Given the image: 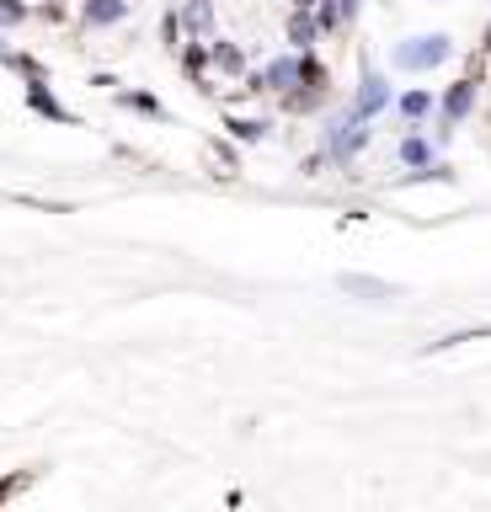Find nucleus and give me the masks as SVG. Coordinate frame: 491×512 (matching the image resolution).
Listing matches in <instances>:
<instances>
[{"mask_svg":"<svg viewBox=\"0 0 491 512\" xmlns=\"http://www.w3.org/2000/svg\"><path fill=\"white\" fill-rule=\"evenodd\" d=\"M369 139H374V118H363V112L353 102H342L337 112H326V123H321V150H326V166H337V171H353V160L369 150Z\"/></svg>","mask_w":491,"mask_h":512,"instance_id":"obj_1","label":"nucleus"},{"mask_svg":"<svg viewBox=\"0 0 491 512\" xmlns=\"http://www.w3.org/2000/svg\"><path fill=\"white\" fill-rule=\"evenodd\" d=\"M449 59H454L449 32H417V38H401L390 48V70H401V75H433Z\"/></svg>","mask_w":491,"mask_h":512,"instance_id":"obj_2","label":"nucleus"},{"mask_svg":"<svg viewBox=\"0 0 491 512\" xmlns=\"http://www.w3.org/2000/svg\"><path fill=\"white\" fill-rule=\"evenodd\" d=\"M299 75H305V54L283 48V54H267L262 64H251L241 86H246V96H289L299 86Z\"/></svg>","mask_w":491,"mask_h":512,"instance_id":"obj_3","label":"nucleus"},{"mask_svg":"<svg viewBox=\"0 0 491 512\" xmlns=\"http://www.w3.org/2000/svg\"><path fill=\"white\" fill-rule=\"evenodd\" d=\"M475 102H481V80H475V75H459L454 86H443V96H438V123H433V128H438V139H433V144L449 139L454 128L475 112Z\"/></svg>","mask_w":491,"mask_h":512,"instance_id":"obj_4","label":"nucleus"},{"mask_svg":"<svg viewBox=\"0 0 491 512\" xmlns=\"http://www.w3.org/2000/svg\"><path fill=\"white\" fill-rule=\"evenodd\" d=\"M363 118H379V112H390V102H395V86H390V75L385 70H374V64H363V75H358V86H353V96H347Z\"/></svg>","mask_w":491,"mask_h":512,"instance_id":"obj_5","label":"nucleus"},{"mask_svg":"<svg viewBox=\"0 0 491 512\" xmlns=\"http://www.w3.org/2000/svg\"><path fill=\"white\" fill-rule=\"evenodd\" d=\"M22 96H27V107H33L38 118H49V123H59V128H75V123H81V118H75V112L49 91V80H22Z\"/></svg>","mask_w":491,"mask_h":512,"instance_id":"obj_6","label":"nucleus"},{"mask_svg":"<svg viewBox=\"0 0 491 512\" xmlns=\"http://www.w3.org/2000/svg\"><path fill=\"white\" fill-rule=\"evenodd\" d=\"M209 59H214V80H246L251 70V59H246V48L235 43V38H209Z\"/></svg>","mask_w":491,"mask_h":512,"instance_id":"obj_7","label":"nucleus"},{"mask_svg":"<svg viewBox=\"0 0 491 512\" xmlns=\"http://www.w3.org/2000/svg\"><path fill=\"white\" fill-rule=\"evenodd\" d=\"M75 16H81L86 32H107V27H123V22H129L134 6H129V0H81V11H75Z\"/></svg>","mask_w":491,"mask_h":512,"instance_id":"obj_8","label":"nucleus"},{"mask_svg":"<svg viewBox=\"0 0 491 512\" xmlns=\"http://www.w3.org/2000/svg\"><path fill=\"white\" fill-rule=\"evenodd\" d=\"M390 107H395V118H401L406 128H422V123L438 112V96L427 91V86H406V91H395Z\"/></svg>","mask_w":491,"mask_h":512,"instance_id":"obj_9","label":"nucleus"},{"mask_svg":"<svg viewBox=\"0 0 491 512\" xmlns=\"http://www.w3.org/2000/svg\"><path fill=\"white\" fill-rule=\"evenodd\" d=\"M326 32L321 22H315V6H289V22H283V43L299 48V54H310L315 43H321Z\"/></svg>","mask_w":491,"mask_h":512,"instance_id":"obj_10","label":"nucleus"},{"mask_svg":"<svg viewBox=\"0 0 491 512\" xmlns=\"http://www.w3.org/2000/svg\"><path fill=\"white\" fill-rule=\"evenodd\" d=\"M337 288H342L347 299H363V304H390L395 294H401L395 283H385V278H369V272H342Z\"/></svg>","mask_w":491,"mask_h":512,"instance_id":"obj_11","label":"nucleus"},{"mask_svg":"<svg viewBox=\"0 0 491 512\" xmlns=\"http://www.w3.org/2000/svg\"><path fill=\"white\" fill-rule=\"evenodd\" d=\"M363 16V0H315V22H321V32L331 38V32H347Z\"/></svg>","mask_w":491,"mask_h":512,"instance_id":"obj_12","label":"nucleus"},{"mask_svg":"<svg viewBox=\"0 0 491 512\" xmlns=\"http://www.w3.org/2000/svg\"><path fill=\"white\" fill-rule=\"evenodd\" d=\"M395 160H401L406 171H427V166L438 160V144H433V139H422L417 128H406L401 144H395Z\"/></svg>","mask_w":491,"mask_h":512,"instance_id":"obj_13","label":"nucleus"},{"mask_svg":"<svg viewBox=\"0 0 491 512\" xmlns=\"http://www.w3.org/2000/svg\"><path fill=\"white\" fill-rule=\"evenodd\" d=\"M219 128H225V139H235V144H262L267 134H273V118H241V112H225Z\"/></svg>","mask_w":491,"mask_h":512,"instance_id":"obj_14","label":"nucleus"},{"mask_svg":"<svg viewBox=\"0 0 491 512\" xmlns=\"http://www.w3.org/2000/svg\"><path fill=\"white\" fill-rule=\"evenodd\" d=\"M182 27L193 32V38H209V32L219 27V0H182Z\"/></svg>","mask_w":491,"mask_h":512,"instance_id":"obj_15","label":"nucleus"},{"mask_svg":"<svg viewBox=\"0 0 491 512\" xmlns=\"http://www.w3.org/2000/svg\"><path fill=\"white\" fill-rule=\"evenodd\" d=\"M113 102L123 112H145V118H166V102L161 96H150V91H139V86H118L113 91Z\"/></svg>","mask_w":491,"mask_h":512,"instance_id":"obj_16","label":"nucleus"},{"mask_svg":"<svg viewBox=\"0 0 491 512\" xmlns=\"http://www.w3.org/2000/svg\"><path fill=\"white\" fill-rule=\"evenodd\" d=\"M33 22V6L27 0H0V32H17Z\"/></svg>","mask_w":491,"mask_h":512,"instance_id":"obj_17","label":"nucleus"},{"mask_svg":"<svg viewBox=\"0 0 491 512\" xmlns=\"http://www.w3.org/2000/svg\"><path fill=\"white\" fill-rule=\"evenodd\" d=\"M187 38H193V32L182 27V11H166V16H161V43L171 48V54H177V48H182Z\"/></svg>","mask_w":491,"mask_h":512,"instance_id":"obj_18","label":"nucleus"},{"mask_svg":"<svg viewBox=\"0 0 491 512\" xmlns=\"http://www.w3.org/2000/svg\"><path fill=\"white\" fill-rule=\"evenodd\" d=\"M209 155H214V166H225V176H230V171H241V155H235V144H230V139H214V144H209Z\"/></svg>","mask_w":491,"mask_h":512,"instance_id":"obj_19","label":"nucleus"},{"mask_svg":"<svg viewBox=\"0 0 491 512\" xmlns=\"http://www.w3.org/2000/svg\"><path fill=\"white\" fill-rule=\"evenodd\" d=\"M27 486H33V475H11V480L0 475V502H11V496H22Z\"/></svg>","mask_w":491,"mask_h":512,"instance_id":"obj_20","label":"nucleus"},{"mask_svg":"<svg viewBox=\"0 0 491 512\" xmlns=\"http://www.w3.org/2000/svg\"><path fill=\"white\" fill-rule=\"evenodd\" d=\"M33 22H49V27H59V22H65V6H54V0H49V6H33Z\"/></svg>","mask_w":491,"mask_h":512,"instance_id":"obj_21","label":"nucleus"},{"mask_svg":"<svg viewBox=\"0 0 491 512\" xmlns=\"http://www.w3.org/2000/svg\"><path fill=\"white\" fill-rule=\"evenodd\" d=\"M91 86H97V91H118L123 80H118V75H91Z\"/></svg>","mask_w":491,"mask_h":512,"instance_id":"obj_22","label":"nucleus"},{"mask_svg":"<svg viewBox=\"0 0 491 512\" xmlns=\"http://www.w3.org/2000/svg\"><path fill=\"white\" fill-rule=\"evenodd\" d=\"M11 59H17V48H11L6 32H0V70H11Z\"/></svg>","mask_w":491,"mask_h":512,"instance_id":"obj_23","label":"nucleus"},{"mask_svg":"<svg viewBox=\"0 0 491 512\" xmlns=\"http://www.w3.org/2000/svg\"><path fill=\"white\" fill-rule=\"evenodd\" d=\"M481 48H491V22H486V38H481Z\"/></svg>","mask_w":491,"mask_h":512,"instance_id":"obj_24","label":"nucleus"}]
</instances>
